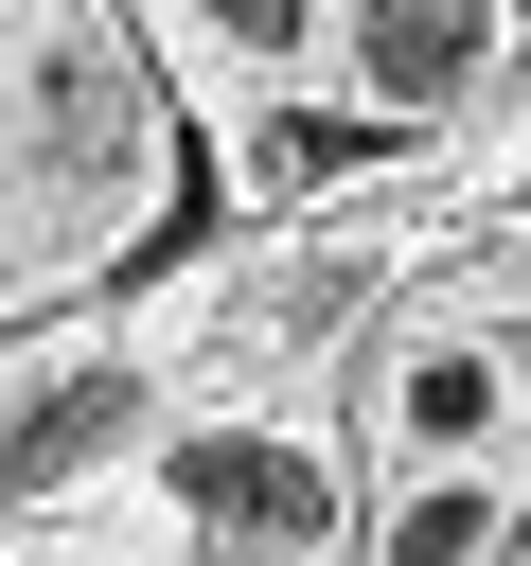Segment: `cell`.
<instances>
[{"label": "cell", "instance_id": "6da1fadb", "mask_svg": "<svg viewBox=\"0 0 531 566\" xmlns=\"http://www.w3.org/2000/svg\"><path fill=\"white\" fill-rule=\"evenodd\" d=\"M354 71L389 106H460L496 71V0H354Z\"/></svg>", "mask_w": 531, "mask_h": 566}, {"label": "cell", "instance_id": "7a4b0ae2", "mask_svg": "<svg viewBox=\"0 0 531 566\" xmlns=\"http://www.w3.org/2000/svg\"><path fill=\"white\" fill-rule=\"evenodd\" d=\"M177 513H212V531H319V513H336V478H319L301 442L212 424V442H177Z\"/></svg>", "mask_w": 531, "mask_h": 566}, {"label": "cell", "instance_id": "3957f363", "mask_svg": "<svg viewBox=\"0 0 531 566\" xmlns=\"http://www.w3.org/2000/svg\"><path fill=\"white\" fill-rule=\"evenodd\" d=\"M124 424H142V389H124V371H71V389H35V407L0 424V495H35V478H71V460H106Z\"/></svg>", "mask_w": 531, "mask_h": 566}, {"label": "cell", "instance_id": "277c9868", "mask_svg": "<svg viewBox=\"0 0 531 566\" xmlns=\"http://www.w3.org/2000/svg\"><path fill=\"white\" fill-rule=\"evenodd\" d=\"M88 159H124V88H106V53L53 71V177H88Z\"/></svg>", "mask_w": 531, "mask_h": 566}, {"label": "cell", "instance_id": "5b68a950", "mask_svg": "<svg viewBox=\"0 0 531 566\" xmlns=\"http://www.w3.org/2000/svg\"><path fill=\"white\" fill-rule=\"evenodd\" d=\"M354 159H389V124H319V106L266 124V177H283V195H319V177H354Z\"/></svg>", "mask_w": 531, "mask_h": 566}, {"label": "cell", "instance_id": "8992f818", "mask_svg": "<svg viewBox=\"0 0 531 566\" xmlns=\"http://www.w3.org/2000/svg\"><path fill=\"white\" fill-rule=\"evenodd\" d=\"M496 424V354H425L407 371V442H478Z\"/></svg>", "mask_w": 531, "mask_h": 566}, {"label": "cell", "instance_id": "52a82bcc", "mask_svg": "<svg viewBox=\"0 0 531 566\" xmlns=\"http://www.w3.org/2000/svg\"><path fill=\"white\" fill-rule=\"evenodd\" d=\"M478 548H496V513H478V495H425V513L389 531V566H478Z\"/></svg>", "mask_w": 531, "mask_h": 566}, {"label": "cell", "instance_id": "ba28073f", "mask_svg": "<svg viewBox=\"0 0 531 566\" xmlns=\"http://www.w3.org/2000/svg\"><path fill=\"white\" fill-rule=\"evenodd\" d=\"M212 18H230L248 53H283V35H301V0H212Z\"/></svg>", "mask_w": 531, "mask_h": 566}]
</instances>
